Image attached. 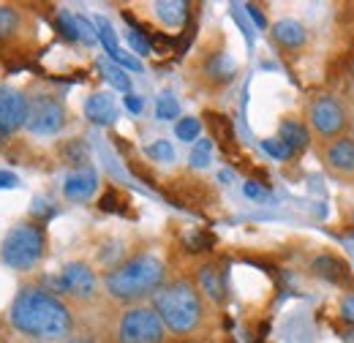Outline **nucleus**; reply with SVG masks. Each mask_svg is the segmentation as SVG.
Masks as SVG:
<instances>
[{"label": "nucleus", "instance_id": "1", "mask_svg": "<svg viewBox=\"0 0 354 343\" xmlns=\"http://www.w3.org/2000/svg\"><path fill=\"white\" fill-rule=\"evenodd\" d=\"M11 324L30 338H63L71 330V310L44 289H22L11 305Z\"/></svg>", "mask_w": 354, "mask_h": 343}, {"label": "nucleus", "instance_id": "2", "mask_svg": "<svg viewBox=\"0 0 354 343\" xmlns=\"http://www.w3.org/2000/svg\"><path fill=\"white\" fill-rule=\"evenodd\" d=\"M164 284V264L156 257H133L106 275V292L115 300H142Z\"/></svg>", "mask_w": 354, "mask_h": 343}, {"label": "nucleus", "instance_id": "3", "mask_svg": "<svg viewBox=\"0 0 354 343\" xmlns=\"http://www.w3.org/2000/svg\"><path fill=\"white\" fill-rule=\"evenodd\" d=\"M156 313L161 316L164 327L177 335H188L202 322V297L188 281H177L156 295Z\"/></svg>", "mask_w": 354, "mask_h": 343}, {"label": "nucleus", "instance_id": "4", "mask_svg": "<svg viewBox=\"0 0 354 343\" xmlns=\"http://www.w3.org/2000/svg\"><path fill=\"white\" fill-rule=\"evenodd\" d=\"M46 248V234L41 223H17L6 237H3V245H0V257L8 267L14 270H30L39 264V259L44 257Z\"/></svg>", "mask_w": 354, "mask_h": 343}, {"label": "nucleus", "instance_id": "5", "mask_svg": "<svg viewBox=\"0 0 354 343\" xmlns=\"http://www.w3.org/2000/svg\"><path fill=\"white\" fill-rule=\"evenodd\" d=\"M120 343H164V322L156 308H131L118 324Z\"/></svg>", "mask_w": 354, "mask_h": 343}, {"label": "nucleus", "instance_id": "6", "mask_svg": "<svg viewBox=\"0 0 354 343\" xmlns=\"http://www.w3.org/2000/svg\"><path fill=\"white\" fill-rule=\"evenodd\" d=\"M25 126L39 136H52L66 126V106L55 95H36V98L28 101Z\"/></svg>", "mask_w": 354, "mask_h": 343}, {"label": "nucleus", "instance_id": "7", "mask_svg": "<svg viewBox=\"0 0 354 343\" xmlns=\"http://www.w3.org/2000/svg\"><path fill=\"white\" fill-rule=\"evenodd\" d=\"M310 126L319 131L322 136H335L346 129V109L335 95H319L308 109Z\"/></svg>", "mask_w": 354, "mask_h": 343}, {"label": "nucleus", "instance_id": "8", "mask_svg": "<svg viewBox=\"0 0 354 343\" xmlns=\"http://www.w3.org/2000/svg\"><path fill=\"white\" fill-rule=\"evenodd\" d=\"M95 289H98L95 272L85 261H71L63 267V272H60V292L63 295H71L77 300H93Z\"/></svg>", "mask_w": 354, "mask_h": 343}, {"label": "nucleus", "instance_id": "9", "mask_svg": "<svg viewBox=\"0 0 354 343\" xmlns=\"http://www.w3.org/2000/svg\"><path fill=\"white\" fill-rule=\"evenodd\" d=\"M28 120V98L17 87L0 85V133H11Z\"/></svg>", "mask_w": 354, "mask_h": 343}, {"label": "nucleus", "instance_id": "10", "mask_svg": "<svg viewBox=\"0 0 354 343\" xmlns=\"http://www.w3.org/2000/svg\"><path fill=\"white\" fill-rule=\"evenodd\" d=\"M93 28H95V39L104 44V49H106V55L112 57L115 66H123V68H129V71H142V63L118 44V33H115V28L109 25V19L95 17V19H93Z\"/></svg>", "mask_w": 354, "mask_h": 343}, {"label": "nucleus", "instance_id": "11", "mask_svg": "<svg viewBox=\"0 0 354 343\" xmlns=\"http://www.w3.org/2000/svg\"><path fill=\"white\" fill-rule=\"evenodd\" d=\"M310 272L327 284H335V286H346L352 289L354 286V275L352 267L335 254H319V257L310 261Z\"/></svg>", "mask_w": 354, "mask_h": 343}, {"label": "nucleus", "instance_id": "12", "mask_svg": "<svg viewBox=\"0 0 354 343\" xmlns=\"http://www.w3.org/2000/svg\"><path fill=\"white\" fill-rule=\"evenodd\" d=\"M205 120H207V129H210L213 142L221 147L223 156L237 158L240 156V145H237V133H234L232 120L226 115H221V112H205Z\"/></svg>", "mask_w": 354, "mask_h": 343}, {"label": "nucleus", "instance_id": "13", "mask_svg": "<svg viewBox=\"0 0 354 343\" xmlns=\"http://www.w3.org/2000/svg\"><path fill=\"white\" fill-rule=\"evenodd\" d=\"M95 188H98V174H95L93 167L74 169L66 177V183H63V194L71 202H85V199H90L95 194Z\"/></svg>", "mask_w": 354, "mask_h": 343}, {"label": "nucleus", "instance_id": "14", "mask_svg": "<svg viewBox=\"0 0 354 343\" xmlns=\"http://www.w3.org/2000/svg\"><path fill=\"white\" fill-rule=\"evenodd\" d=\"M85 118L95 126H112L118 120V104L109 93H93L85 101Z\"/></svg>", "mask_w": 354, "mask_h": 343}, {"label": "nucleus", "instance_id": "15", "mask_svg": "<svg viewBox=\"0 0 354 343\" xmlns=\"http://www.w3.org/2000/svg\"><path fill=\"white\" fill-rule=\"evenodd\" d=\"M199 286H202V292L210 297L213 302H223L226 300V272H223L221 267L216 264V261H207V264H202L199 267Z\"/></svg>", "mask_w": 354, "mask_h": 343}, {"label": "nucleus", "instance_id": "16", "mask_svg": "<svg viewBox=\"0 0 354 343\" xmlns=\"http://www.w3.org/2000/svg\"><path fill=\"white\" fill-rule=\"evenodd\" d=\"M272 39L283 49H300L308 41V33L297 19H281V22L272 25Z\"/></svg>", "mask_w": 354, "mask_h": 343}, {"label": "nucleus", "instance_id": "17", "mask_svg": "<svg viewBox=\"0 0 354 343\" xmlns=\"http://www.w3.org/2000/svg\"><path fill=\"white\" fill-rule=\"evenodd\" d=\"M327 164L335 172H344V174H352L354 172V139H335L330 142L327 147Z\"/></svg>", "mask_w": 354, "mask_h": 343}, {"label": "nucleus", "instance_id": "18", "mask_svg": "<svg viewBox=\"0 0 354 343\" xmlns=\"http://www.w3.org/2000/svg\"><path fill=\"white\" fill-rule=\"evenodd\" d=\"M278 139L297 156V153H303L306 147L310 145V133L308 129L300 123V120H295V118H286L283 123H281V129H278Z\"/></svg>", "mask_w": 354, "mask_h": 343}, {"label": "nucleus", "instance_id": "19", "mask_svg": "<svg viewBox=\"0 0 354 343\" xmlns=\"http://www.w3.org/2000/svg\"><path fill=\"white\" fill-rule=\"evenodd\" d=\"M205 71H207V77H210L213 82L221 85V82H232V80H234V74H237V63H234L226 52H216V55L207 57Z\"/></svg>", "mask_w": 354, "mask_h": 343}, {"label": "nucleus", "instance_id": "20", "mask_svg": "<svg viewBox=\"0 0 354 343\" xmlns=\"http://www.w3.org/2000/svg\"><path fill=\"white\" fill-rule=\"evenodd\" d=\"M156 17L169 28H180L188 19V3H183V0H161V3H156Z\"/></svg>", "mask_w": 354, "mask_h": 343}, {"label": "nucleus", "instance_id": "21", "mask_svg": "<svg viewBox=\"0 0 354 343\" xmlns=\"http://www.w3.org/2000/svg\"><path fill=\"white\" fill-rule=\"evenodd\" d=\"M98 207H101L104 213L126 215L129 213V196H126V194H120L118 188H106V191L101 194V199H98Z\"/></svg>", "mask_w": 354, "mask_h": 343}, {"label": "nucleus", "instance_id": "22", "mask_svg": "<svg viewBox=\"0 0 354 343\" xmlns=\"http://www.w3.org/2000/svg\"><path fill=\"white\" fill-rule=\"evenodd\" d=\"M98 68H101V74L106 77V82H109L112 87L123 90L126 95L131 93V80L126 77V71H123V68H118V66H115V63H109V60H101V63H98Z\"/></svg>", "mask_w": 354, "mask_h": 343}, {"label": "nucleus", "instance_id": "23", "mask_svg": "<svg viewBox=\"0 0 354 343\" xmlns=\"http://www.w3.org/2000/svg\"><path fill=\"white\" fill-rule=\"evenodd\" d=\"M60 156H63V161H66V164L80 167V164H85V161H88V147H85V142H82V139H68V142H63V145H60Z\"/></svg>", "mask_w": 354, "mask_h": 343}, {"label": "nucleus", "instance_id": "24", "mask_svg": "<svg viewBox=\"0 0 354 343\" xmlns=\"http://www.w3.org/2000/svg\"><path fill=\"white\" fill-rule=\"evenodd\" d=\"M19 30V11L14 6H0V44Z\"/></svg>", "mask_w": 354, "mask_h": 343}, {"label": "nucleus", "instance_id": "25", "mask_svg": "<svg viewBox=\"0 0 354 343\" xmlns=\"http://www.w3.org/2000/svg\"><path fill=\"white\" fill-rule=\"evenodd\" d=\"M55 28H57L68 41H80V17H77V14H71V11H57Z\"/></svg>", "mask_w": 354, "mask_h": 343}, {"label": "nucleus", "instance_id": "26", "mask_svg": "<svg viewBox=\"0 0 354 343\" xmlns=\"http://www.w3.org/2000/svg\"><path fill=\"white\" fill-rule=\"evenodd\" d=\"M185 248H188V254H207V251L216 248V234L199 229V232H194V234L185 237Z\"/></svg>", "mask_w": 354, "mask_h": 343}, {"label": "nucleus", "instance_id": "27", "mask_svg": "<svg viewBox=\"0 0 354 343\" xmlns=\"http://www.w3.org/2000/svg\"><path fill=\"white\" fill-rule=\"evenodd\" d=\"M156 115L158 120H177L180 118V104L172 93H161L156 101Z\"/></svg>", "mask_w": 354, "mask_h": 343}, {"label": "nucleus", "instance_id": "28", "mask_svg": "<svg viewBox=\"0 0 354 343\" xmlns=\"http://www.w3.org/2000/svg\"><path fill=\"white\" fill-rule=\"evenodd\" d=\"M210 156H213V139H199L191 150V167L194 169H205L210 164Z\"/></svg>", "mask_w": 354, "mask_h": 343}, {"label": "nucleus", "instance_id": "29", "mask_svg": "<svg viewBox=\"0 0 354 343\" xmlns=\"http://www.w3.org/2000/svg\"><path fill=\"white\" fill-rule=\"evenodd\" d=\"M145 153H147V158H153V161H172V158H175V147H172L167 139H158V142L147 145Z\"/></svg>", "mask_w": 354, "mask_h": 343}, {"label": "nucleus", "instance_id": "30", "mask_svg": "<svg viewBox=\"0 0 354 343\" xmlns=\"http://www.w3.org/2000/svg\"><path fill=\"white\" fill-rule=\"evenodd\" d=\"M199 131H202V123L196 118H183V120H177L175 126L177 139H183V142H194L199 136Z\"/></svg>", "mask_w": 354, "mask_h": 343}, {"label": "nucleus", "instance_id": "31", "mask_svg": "<svg viewBox=\"0 0 354 343\" xmlns=\"http://www.w3.org/2000/svg\"><path fill=\"white\" fill-rule=\"evenodd\" d=\"M262 150H265L270 158H275V161H289L295 156L281 139H262Z\"/></svg>", "mask_w": 354, "mask_h": 343}, {"label": "nucleus", "instance_id": "32", "mask_svg": "<svg viewBox=\"0 0 354 343\" xmlns=\"http://www.w3.org/2000/svg\"><path fill=\"white\" fill-rule=\"evenodd\" d=\"M243 194H245L248 199H254V202H267V199H270V188H267L265 183H257V180H245Z\"/></svg>", "mask_w": 354, "mask_h": 343}, {"label": "nucleus", "instance_id": "33", "mask_svg": "<svg viewBox=\"0 0 354 343\" xmlns=\"http://www.w3.org/2000/svg\"><path fill=\"white\" fill-rule=\"evenodd\" d=\"M30 215H33L39 223H44L46 218H52V215H55V205H52L49 199H41V196H39V199L33 202V210H30Z\"/></svg>", "mask_w": 354, "mask_h": 343}, {"label": "nucleus", "instance_id": "34", "mask_svg": "<svg viewBox=\"0 0 354 343\" xmlns=\"http://www.w3.org/2000/svg\"><path fill=\"white\" fill-rule=\"evenodd\" d=\"M80 41L82 44H95L98 39H95V28L90 25L85 17H80Z\"/></svg>", "mask_w": 354, "mask_h": 343}, {"label": "nucleus", "instance_id": "35", "mask_svg": "<svg viewBox=\"0 0 354 343\" xmlns=\"http://www.w3.org/2000/svg\"><path fill=\"white\" fill-rule=\"evenodd\" d=\"M341 319L354 327V295L344 297V302H341Z\"/></svg>", "mask_w": 354, "mask_h": 343}, {"label": "nucleus", "instance_id": "36", "mask_svg": "<svg viewBox=\"0 0 354 343\" xmlns=\"http://www.w3.org/2000/svg\"><path fill=\"white\" fill-rule=\"evenodd\" d=\"M245 11H248V17L254 19L257 28H267V19H265V14H262V8H257V6H245Z\"/></svg>", "mask_w": 354, "mask_h": 343}, {"label": "nucleus", "instance_id": "37", "mask_svg": "<svg viewBox=\"0 0 354 343\" xmlns=\"http://www.w3.org/2000/svg\"><path fill=\"white\" fill-rule=\"evenodd\" d=\"M126 109H129V112H133V115H139V112L145 109V101H142L139 95L129 93V95H126Z\"/></svg>", "mask_w": 354, "mask_h": 343}, {"label": "nucleus", "instance_id": "38", "mask_svg": "<svg viewBox=\"0 0 354 343\" xmlns=\"http://www.w3.org/2000/svg\"><path fill=\"white\" fill-rule=\"evenodd\" d=\"M17 185H19L17 174H11V172H0V188H17Z\"/></svg>", "mask_w": 354, "mask_h": 343}, {"label": "nucleus", "instance_id": "39", "mask_svg": "<svg viewBox=\"0 0 354 343\" xmlns=\"http://www.w3.org/2000/svg\"><path fill=\"white\" fill-rule=\"evenodd\" d=\"M344 343H354V330H352V333H346V335H344Z\"/></svg>", "mask_w": 354, "mask_h": 343}, {"label": "nucleus", "instance_id": "40", "mask_svg": "<svg viewBox=\"0 0 354 343\" xmlns=\"http://www.w3.org/2000/svg\"><path fill=\"white\" fill-rule=\"evenodd\" d=\"M71 343H85V341H71Z\"/></svg>", "mask_w": 354, "mask_h": 343}, {"label": "nucleus", "instance_id": "41", "mask_svg": "<svg viewBox=\"0 0 354 343\" xmlns=\"http://www.w3.org/2000/svg\"><path fill=\"white\" fill-rule=\"evenodd\" d=\"M257 343H265V341H257Z\"/></svg>", "mask_w": 354, "mask_h": 343}, {"label": "nucleus", "instance_id": "42", "mask_svg": "<svg viewBox=\"0 0 354 343\" xmlns=\"http://www.w3.org/2000/svg\"><path fill=\"white\" fill-rule=\"evenodd\" d=\"M352 237H354V232H352Z\"/></svg>", "mask_w": 354, "mask_h": 343}, {"label": "nucleus", "instance_id": "43", "mask_svg": "<svg viewBox=\"0 0 354 343\" xmlns=\"http://www.w3.org/2000/svg\"><path fill=\"white\" fill-rule=\"evenodd\" d=\"M352 218H354V215H352Z\"/></svg>", "mask_w": 354, "mask_h": 343}]
</instances>
